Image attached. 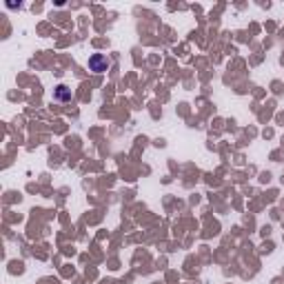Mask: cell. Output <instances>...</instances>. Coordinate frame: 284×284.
Here are the masks:
<instances>
[{
  "label": "cell",
  "instance_id": "obj_1",
  "mask_svg": "<svg viewBox=\"0 0 284 284\" xmlns=\"http://www.w3.org/2000/svg\"><path fill=\"white\" fill-rule=\"evenodd\" d=\"M109 67H111V60L105 54H93L89 58V71H93V73H105V71H109Z\"/></svg>",
  "mask_w": 284,
  "mask_h": 284
},
{
  "label": "cell",
  "instance_id": "obj_2",
  "mask_svg": "<svg viewBox=\"0 0 284 284\" xmlns=\"http://www.w3.org/2000/svg\"><path fill=\"white\" fill-rule=\"evenodd\" d=\"M71 98H73V93H71V89L67 84H58V87L54 89V102L67 105V102H71Z\"/></svg>",
  "mask_w": 284,
  "mask_h": 284
}]
</instances>
